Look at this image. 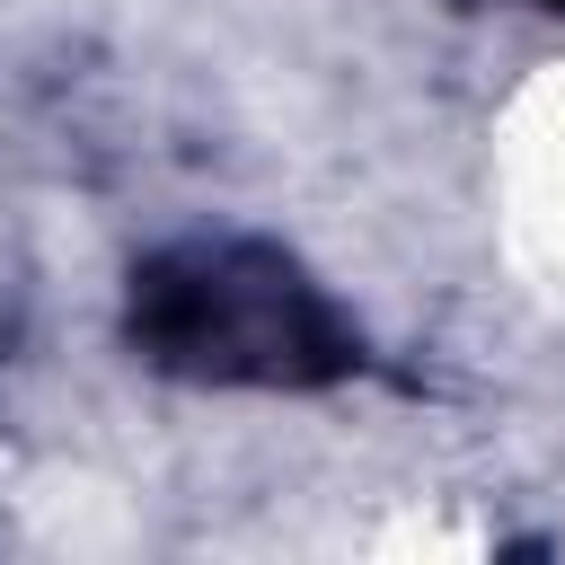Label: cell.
I'll list each match as a JSON object with an SVG mask.
<instances>
[{
    "mask_svg": "<svg viewBox=\"0 0 565 565\" xmlns=\"http://www.w3.org/2000/svg\"><path fill=\"white\" fill-rule=\"evenodd\" d=\"M159 335L177 353H203L212 371H300V353L327 344L318 300L274 256H185L159 274Z\"/></svg>",
    "mask_w": 565,
    "mask_h": 565,
    "instance_id": "obj_1",
    "label": "cell"
}]
</instances>
